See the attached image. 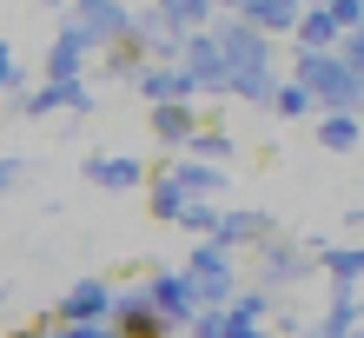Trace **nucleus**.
Listing matches in <instances>:
<instances>
[{
  "mask_svg": "<svg viewBox=\"0 0 364 338\" xmlns=\"http://www.w3.org/2000/svg\"><path fill=\"white\" fill-rule=\"evenodd\" d=\"M179 232H192V239H219V206H212V199H192L186 219H179Z\"/></svg>",
  "mask_w": 364,
  "mask_h": 338,
  "instance_id": "cd10ccee",
  "label": "nucleus"
},
{
  "mask_svg": "<svg viewBox=\"0 0 364 338\" xmlns=\"http://www.w3.org/2000/svg\"><path fill=\"white\" fill-rule=\"evenodd\" d=\"M311 259H318L311 245H298V239H285V232H278V239L259 245V285H265V292L305 285V279H311Z\"/></svg>",
  "mask_w": 364,
  "mask_h": 338,
  "instance_id": "39448f33",
  "label": "nucleus"
},
{
  "mask_svg": "<svg viewBox=\"0 0 364 338\" xmlns=\"http://www.w3.org/2000/svg\"><path fill=\"white\" fill-rule=\"evenodd\" d=\"M146 107H166V100H199L192 93V80H186V67H159V60H146V73H139V87H133Z\"/></svg>",
  "mask_w": 364,
  "mask_h": 338,
  "instance_id": "ddd939ff",
  "label": "nucleus"
},
{
  "mask_svg": "<svg viewBox=\"0 0 364 338\" xmlns=\"http://www.w3.org/2000/svg\"><path fill=\"white\" fill-rule=\"evenodd\" d=\"M186 279H192V292H199V305H232L239 299V265H232V252L219 245V239H199L192 245V259H186Z\"/></svg>",
  "mask_w": 364,
  "mask_h": 338,
  "instance_id": "f03ea898",
  "label": "nucleus"
},
{
  "mask_svg": "<svg viewBox=\"0 0 364 338\" xmlns=\"http://www.w3.org/2000/svg\"><path fill=\"white\" fill-rule=\"evenodd\" d=\"M7 338H40V325H27V332H7Z\"/></svg>",
  "mask_w": 364,
  "mask_h": 338,
  "instance_id": "e433bc0d",
  "label": "nucleus"
},
{
  "mask_svg": "<svg viewBox=\"0 0 364 338\" xmlns=\"http://www.w3.org/2000/svg\"><path fill=\"white\" fill-rule=\"evenodd\" d=\"M358 338H364V325H358Z\"/></svg>",
  "mask_w": 364,
  "mask_h": 338,
  "instance_id": "79ce46f5",
  "label": "nucleus"
},
{
  "mask_svg": "<svg viewBox=\"0 0 364 338\" xmlns=\"http://www.w3.org/2000/svg\"><path fill=\"white\" fill-rule=\"evenodd\" d=\"M146 206H153V219H166V226H179L192 199H186V186H179L173 173H166V166H159V173L146 179Z\"/></svg>",
  "mask_w": 364,
  "mask_h": 338,
  "instance_id": "aec40b11",
  "label": "nucleus"
},
{
  "mask_svg": "<svg viewBox=\"0 0 364 338\" xmlns=\"http://www.w3.org/2000/svg\"><path fill=\"white\" fill-rule=\"evenodd\" d=\"M265 239H278L272 213H219V245H225V252H239V245H265Z\"/></svg>",
  "mask_w": 364,
  "mask_h": 338,
  "instance_id": "2eb2a0df",
  "label": "nucleus"
},
{
  "mask_svg": "<svg viewBox=\"0 0 364 338\" xmlns=\"http://www.w3.org/2000/svg\"><path fill=\"white\" fill-rule=\"evenodd\" d=\"M166 173H173L186 186V199H212V193H225V166H205V159H166Z\"/></svg>",
  "mask_w": 364,
  "mask_h": 338,
  "instance_id": "a211bd4d",
  "label": "nucleus"
},
{
  "mask_svg": "<svg viewBox=\"0 0 364 338\" xmlns=\"http://www.w3.org/2000/svg\"><path fill=\"white\" fill-rule=\"evenodd\" d=\"M173 338H179V332H173Z\"/></svg>",
  "mask_w": 364,
  "mask_h": 338,
  "instance_id": "37998d69",
  "label": "nucleus"
},
{
  "mask_svg": "<svg viewBox=\"0 0 364 338\" xmlns=\"http://www.w3.org/2000/svg\"><path fill=\"white\" fill-rule=\"evenodd\" d=\"M219 7H225V14H239V7H245V0H219Z\"/></svg>",
  "mask_w": 364,
  "mask_h": 338,
  "instance_id": "4c0bfd02",
  "label": "nucleus"
},
{
  "mask_svg": "<svg viewBox=\"0 0 364 338\" xmlns=\"http://www.w3.org/2000/svg\"><path fill=\"white\" fill-rule=\"evenodd\" d=\"M139 73H146V53L133 47V40L106 53V80H126V87H139Z\"/></svg>",
  "mask_w": 364,
  "mask_h": 338,
  "instance_id": "a878e982",
  "label": "nucleus"
},
{
  "mask_svg": "<svg viewBox=\"0 0 364 338\" xmlns=\"http://www.w3.org/2000/svg\"><path fill=\"white\" fill-rule=\"evenodd\" d=\"M113 299H119V292L106 279H80V285H67L53 325H113Z\"/></svg>",
  "mask_w": 364,
  "mask_h": 338,
  "instance_id": "6e6552de",
  "label": "nucleus"
},
{
  "mask_svg": "<svg viewBox=\"0 0 364 338\" xmlns=\"http://www.w3.org/2000/svg\"><path fill=\"white\" fill-rule=\"evenodd\" d=\"M298 14H305V0H245L239 7V20H252L265 40L272 33H298Z\"/></svg>",
  "mask_w": 364,
  "mask_h": 338,
  "instance_id": "f3484780",
  "label": "nucleus"
},
{
  "mask_svg": "<svg viewBox=\"0 0 364 338\" xmlns=\"http://www.w3.org/2000/svg\"><path fill=\"white\" fill-rule=\"evenodd\" d=\"M80 67H87V40H80L73 27H60V40L47 47V67H40V73H47L53 87H67V80H87Z\"/></svg>",
  "mask_w": 364,
  "mask_h": 338,
  "instance_id": "dca6fc26",
  "label": "nucleus"
},
{
  "mask_svg": "<svg viewBox=\"0 0 364 338\" xmlns=\"http://www.w3.org/2000/svg\"><path fill=\"white\" fill-rule=\"evenodd\" d=\"M67 7H80V14H93V7H113V0H67Z\"/></svg>",
  "mask_w": 364,
  "mask_h": 338,
  "instance_id": "c9c22d12",
  "label": "nucleus"
},
{
  "mask_svg": "<svg viewBox=\"0 0 364 338\" xmlns=\"http://www.w3.org/2000/svg\"><path fill=\"white\" fill-rule=\"evenodd\" d=\"M225 338H272V332H265V325H245V319H232V325H225Z\"/></svg>",
  "mask_w": 364,
  "mask_h": 338,
  "instance_id": "f704fd0d",
  "label": "nucleus"
},
{
  "mask_svg": "<svg viewBox=\"0 0 364 338\" xmlns=\"http://www.w3.org/2000/svg\"><path fill=\"white\" fill-rule=\"evenodd\" d=\"M358 319H364L358 292H351V285H331V312H325L318 325H305V338H358Z\"/></svg>",
  "mask_w": 364,
  "mask_h": 338,
  "instance_id": "4468645a",
  "label": "nucleus"
},
{
  "mask_svg": "<svg viewBox=\"0 0 364 338\" xmlns=\"http://www.w3.org/2000/svg\"><path fill=\"white\" fill-rule=\"evenodd\" d=\"M331 272V285H358L364 279V245H325V259H318Z\"/></svg>",
  "mask_w": 364,
  "mask_h": 338,
  "instance_id": "5701e85b",
  "label": "nucleus"
},
{
  "mask_svg": "<svg viewBox=\"0 0 364 338\" xmlns=\"http://www.w3.org/2000/svg\"><path fill=\"white\" fill-rule=\"evenodd\" d=\"M179 67H186V80H192V93H225V47L212 40V27L205 33H186V47H179Z\"/></svg>",
  "mask_w": 364,
  "mask_h": 338,
  "instance_id": "423d86ee",
  "label": "nucleus"
},
{
  "mask_svg": "<svg viewBox=\"0 0 364 338\" xmlns=\"http://www.w3.org/2000/svg\"><path fill=\"white\" fill-rule=\"evenodd\" d=\"M325 14L338 20V33H358L364 27V0H325Z\"/></svg>",
  "mask_w": 364,
  "mask_h": 338,
  "instance_id": "c756f323",
  "label": "nucleus"
},
{
  "mask_svg": "<svg viewBox=\"0 0 364 338\" xmlns=\"http://www.w3.org/2000/svg\"><path fill=\"white\" fill-rule=\"evenodd\" d=\"M212 40L225 47V73L239 80V73H265L272 67V40L252 27V20H239V14H225V20H212ZM225 80V87H232Z\"/></svg>",
  "mask_w": 364,
  "mask_h": 338,
  "instance_id": "7ed1b4c3",
  "label": "nucleus"
},
{
  "mask_svg": "<svg viewBox=\"0 0 364 338\" xmlns=\"http://www.w3.org/2000/svg\"><path fill=\"white\" fill-rule=\"evenodd\" d=\"M87 179L100 186V193H139L146 179V159H126V153H100V159H87Z\"/></svg>",
  "mask_w": 364,
  "mask_h": 338,
  "instance_id": "9b49d317",
  "label": "nucleus"
},
{
  "mask_svg": "<svg viewBox=\"0 0 364 338\" xmlns=\"http://www.w3.org/2000/svg\"><path fill=\"white\" fill-rule=\"evenodd\" d=\"M225 325H232V312H225V305H205L186 332H192V338H225Z\"/></svg>",
  "mask_w": 364,
  "mask_h": 338,
  "instance_id": "c85d7f7f",
  "label": "nucleus"
},
{
  "mask_svg": "<svg viewBox=\"0 0 364 338\" xmlns=\"http://www.w3.org/2000/svg\"><path fill=\"white\" fill-rule=\"evenodd\" d=\"M40 7H67V0H40Z\"/></svg>",
  "mask_w": 364,
  "mask_h": 338,
  "instance_id": "58836bf2",
  "label": "nucleus"
},
{
  "mask_svg": "<svg viewBox=\"0 0 364 338\" xmlns=\"http://www.w3.org/2000/svg\"><path fill=\"white\" fill-rule=\"evenodd\" d=\"M351 219H358V232H364V213H351Z\"/></svg>",
  "mask_w": 364,
  "mask_h": 338,
  "instance_id": "ea45409f",
  "label": "nucleus"
},
{
  "mask_svg": "<svg viewBox=\"0 0 364 338\" xmlns=\"http://www.w3.org/2000/svg\"><path fill=\"white\" fill-rule=\"evenodd\" d=\"M358 139H364L358 113H325L318 120V146H325V153H358Z\"/></svg>",
  "mask_w": 364,
  "mask_h": 338,
  "instance_id": "4be33fe9",
  "label": "nucleus"
},
{
  "mask_svg": "<svg viewBox=\"0 0 364 338\" xmlns=\"http://www.w3.org/2000/svg\"><path fill=\"white\" fill-rule=\"evenodd\" d=\"M272 113H278V120H311V113H318V100H311L305 87H298V80H278V93H272Z\"/></svg>",
  "mask_w": 364,
  "mask_h": 338,
  "instance_id": "b1692460",
  "label": "nucleus"
},
{
  "mask_svg": "<svg viewBox=\"0 0 364 338\" xmlns=\"http://www.w3.org/2000/svg\"><path fill=\"white\" fill-rule=\"evenodd\" d=\"M225 312H232V319H245V325H265V319H272V292H265V285H245Z\"/></svg>",
  "mask_w": 364,
  "mask_h": 338,
  "instance_id": "bb28decb",
  "label": "nucleus"
},
{
  "mask_svg": "<svg viewBox=\"0 0 364 338\" xmlns=\"http://www.w3.org/2000/svg\"><path fill=\"white\" fill-rule=\"evenodd\" d=\"M67 27L87 40V53H113V47H126V40H133V7H126V0H113V7L73 14Z\"/></svg>",
  "mask_w": 364,
  "mask_h": 338,
  "instance_id": "0eeeda50",
  "label": "nucleus"
},
{
  "mask_svg": "<svg viewBox=\"0 0 364 338\" xmlns=\"http://www.w3.org/2000/svg\"><path fill=\"white\" fill-rule=\"evenodd\" d=\"M153 7L173 20L179 33H205L212 20H219V0H153Z\"/></svg>",
  "mask_w": 364,
  "mask_h": 338,
  "instance_id": "412c9836",
  "label": "nucleus"
},
{
  "mask_svg": "<svg viewBox=\"0 0 364 338\" xmlns=\"http://www.w3.org/2000/svg\"><path fill=\"white\" fill-rule=\"evenodd\" d=\"M146 120H153V139L173 146V153H186L192 133H199V107L192 100H166V107H146Z\"/></svg>",
  "mask_w": 364,
  "mask_h": 338,
  "instance_id": "9d476101",
  "label": "nucleus"
},
{
  "mask_svg": "<svg viewBox=\"0 0 364 338\" xmlns=\"http://www.w3.org/2000/svg\"><path fill=\"white\" fill-rule=\"evenodd\" d=\"M27 173H33V159H0V199H7V193H14V186L27 179Z\"/></svg>",
  "mask_w": 364,
  "mask_h": 338,
  "instance_id": "473e14b6",
  "label": "nucleus"
},
{
  "mask_svg": "<svg viewBox=\"0 0 364 338\" xmlns=\"http://www.w3.org/2000/svg\"><path fill=\"white\" fill-rule=\"evenodd\" d=\"M186 159H205V166H225L232 159V133H219V126H199L186 146Z\"/></svg>",
  "mask_w": 364,
  "mask_h": 338,
  "instance_id": "393cba45",
  "label": "nucleus"
},
{
  "mask_svg": "<svg viewBox=\"0 0 364 338\" xmlns=\"http://www.w3.org/2000/svg\"><path fill=\"white\" fill-rule=\"evenodd\" d=\"M60 107H80V113H87V107H93V87H87V80H67V87L40 80L33 93H20V113H27V120H40V113H60Z\"/></svg>",
  "mask_w": 364,
  "mask_h": 338,
  "instance_id": "f8f14e48",
  "label": "nucleus"
},
{
  "mask_svg": "<svg viewBox=\"0 0 364 338\" xmlns=\"http://www.w3.org/2000/svg\"><path fill=\"white\" fill-rule=\"evenodd\" d=\"M106 332H113V325H40V338H106Z\"/></svg>",
  "mask_w": 364,
  "mask_h": 338,
  "instance_id": "2f4dec72",
  "label": "nucleus"
},
{
  "mask_svg": "<svg viewBox=\"0 0 364 338\" xmlns=\"http://www.w3.org/2000/svg\"><path fill=\"white\" fill-rule=\"evenodd\" d=\"M113 332L119 338H173V325L153 312V299H146V285H119L113 299Z\"/></svg>",
  "mask_w": 364,
  "mask_h": 338,
  "instance_id": "1a4fd4ad",
  "label": "nucleus"
},
{
  "mask_svg": "<svg viewBox=\"0 0 364 338\" xmlns=\"http://www.w3.org/2000/svg\"><path fill=\"white\" fill-rule=\"evenodd\" d=\"M338 60H345V67H358V73H364V27L338 40Z\"/></svg>",
  "mask_w": 364,
  "mask_h": 338,
  "instance_id": "72a5a7b5",
  "label": "nucleus"
},
{
  "mask_svg": "<svg viewBox=\"0 0 364 338\" xmlns=\"http://www.w3.org/2000/svg\"><path fill=\"white\" fill-rule=\"evenodd\" d=\"M20 80H27V73H20L14 47H7V40H0V93H20Z\"/></svg>",
  "mask_w": 364,
  "mask_h": 338,
  "instance_id": "7c9ffc66",
  "label": "nucleus"
},
{
  "mask_svg": "<svg viewBox=\"0 0 364 338\" xmlns=\"http://www.w3.org/2000/svg\"><path fill=\"white\" fill-rule=\"evenodd\" d=\"M338 20L325 14V0H305V14H298V47H311V53H338Z\"/></svg>",
  "mask_w": 364,
  "mask_h": 338,
  "instance_id": "6ab92c4d",
  "label": "nucleus"
},
{
  "mask_svg": "<svg viewBox=\"0 0 364 338\" xmlns=\"http://www.w3.org/2000/svg\"><path fill=\"white\" fill-rule=\"evenodd\" d=\"M291 80L318 100V107H331V113H358V107H364V73L345 67L338 53H311V47H298Z\"/></svg>",
  "mask_w": 364,
  "mask_h": 338,
  "instance_id": "f257e3e1",
  "label": "nucleus"
},
{
  "mask_svg": "<svg viewBox=\"0 0 364 338\" xmlns=\"http://www.w3.org/2000/svg\"><path fill=\"white\" fill-rule=\"evenodd\" d=\"M106 338H119V332H106Z\"/></svg>",
  "mask_w": 364,
  "mask_h": 338,
  "instance_id": "a19ab883",
  "label": "nucleus"
},
{
  "mask_svg": "<svg viewBox=\"0 0 364 338\" xmlns=\"http://www.w3.org/2000/svg\"><path fill=\"white\" fill-rule=\"evenodd\" d=\"M146 299H153V312H159V319L166 325H173V332H186L192 319H199V292H192V279H186V272H173V265H153V272H146Z\"/></svg>",
  "mask_w": 364,
  "mask_h": 338,
  "instance_id": "20e7f679",
  "label": "nucleus"
}]
</instances>
